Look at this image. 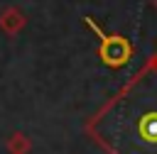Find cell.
<instances>
[{
    "label": "cell",
    "instance_id": "obj_1",
    "mask_svg": "<svg viewBox=\"0 0 157 154\" xmlns=\"http://www.w3.org/2000/svg\"><path fill=\"white\" fill-rule=\"evenodd\" d=\"M98 54H101L103 64H108V66H113V68H115V66H123V64L130 59L132 46L128 44V39H123V37L113 34V37H103V44H101Z\"/></svg>",
    "mask_w": 157,
    "mask_h": 154
},
{
    "label": "cell",
    "instance_id": "obj_2",
    "mask_svg": "<svg viewBox=\"0 0 157 154\" xmlns=\"http://www.w3.org/2000/svg\"><path fill=\"white\" fill-rule=\"evenodd\" d=\"M25 24H27V17H25V12L20 7H5L0 12V29L5 34L15 37V34H20L25 29Z\"/></svg>",
    "mask_w": 157,
    "mask_h": 154
},
{
    "label": "cell",
    "instance_id": "obj_3",
    "mask_svg": "<svg viewBox=\"0 0 157 154\" xmlns=\"http://www.w3.org/2000/svg\"><path fill=\"white\" fill-rule=\"evenodd\" d=\"M7 152L10 154H27L29 149H32V142H29V137L27 134H22V132H12L10 137H7Z\"/></svg>",
    "mask_w": 157,
    "mask_h": 154
},
{
    "label": "cell",
    "instance_id": "obj_4",
    "mask_svg": "<svg viewBox=\"0 0 157 154\" xmlns=\"http://www.w3.org/2000/svg\"><path fill=\"white\" fill-rule=\"evenodd\" d=\"M142 132H145L147 137H152V139H157V115L142 122Z\"/></svg>",
    "mask_w": 157,
    "mask_h": 154
},
{
    "label": "cell",
    "instance_id": "obj_5",
    "mask_svg": "<svg viewBox=\"0 0 157 154\" xmlns=\"http://www.w3.org/2000/svg\"><path fill=\"white\" fill-rule=\"evenodd\" d=\"M152 7H155V10H157V0H152Z\"/></svg>",
    "mask_w": 157,
    "mask_h": 154
}]
</instances>
